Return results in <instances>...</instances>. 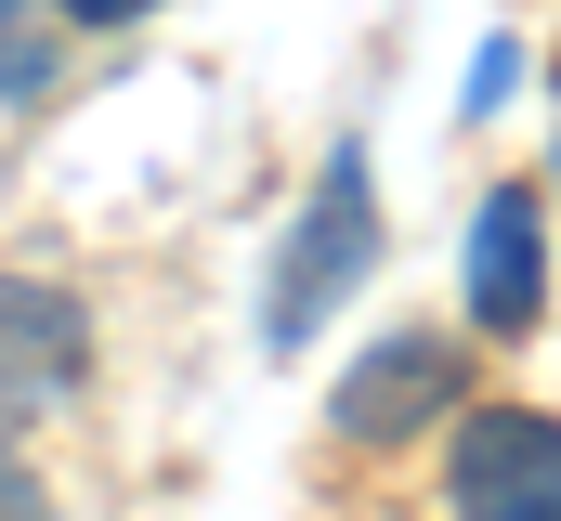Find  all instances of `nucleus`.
Returning a JSON list of instances; mask_svg holds the SVG:
<instances>
[{"instance_id":"nucleus-1","label":"nucleus","mask_w":561,"mask_h":521,"mask_svg":"<svg viewBox=\"0 0 561 521\" xmlns=\"http://www.w3.org/2000/svg\"><path fill=\"white\" fill-rule=\"evenodd\" d=\"M457 521H561V417L549 404H470L444 443Z\"/></svg>"},{"instance_id":"nucleus-2","label":"nucleus","mask_w":561,"mask_h":521,"mask_svg":"<svg viewBox=\"0 0 561 521\" xmlns=\"http://www.w3.org/2000/svg\"><path fill=\"white\" fill-rule=\"evenodd\" d=\"M79 379H92V313H79V287L0 274V430L79 404Z\"/></svg>"},{"instance_id":"nucleus-3","label":"nucleus","mask_w":561,"mask_h":521,"mask_svg":"<svg viewBox=\"0 0 561 521\" xmlns=\"http://www.w3.org/2000/svg\"><path fill=\"white\" fill-rule=\"evenodd\" d=\"M444 404H457V352L431 326H392L366 366H340V404L327 417H340V443H419Z\"/></svg>"},{"instance_id":"nucleus-4","label":"nucleus","mask_w":561,"mask_h":521,"mask_svg":"<svg viewBox=\"0 0 561 521\" xmlns=\"http://www.w3.org/2000/svg\"><path fill=\"white\" fill-rule=\"evenodd\" d=\"M549 313V209L510 183V196H483V222H470V326L483 339H523Z\"/></svg>"},{"instance_id":"nucleus-5","label":"nucleus","mask_w":561,"mask_h":521,"mask_svg":"<svg viewBox=\"0 0 561 521\" xmlns=\"http://www.w3.org/2000/svg\"><path fill=\"white\" fill-rule=\"evenodd\" d=\"M366 274V170H353V143H340V170L313 183V222L287 235V287H275V339H300L313 313H327V287H353Z\"/></svg>"},{"instance_id":"nucleus-6","label":"nucleus","mask_w":561,"mask_h":521,"mask_svg":"<svg viewBox=\"0 0 561 521\" xmlns=\"http://www.w3.org/2000/svg\"><path fill=\"white\" fill-rule=\"evenodd\" d=\"M53 79V39H0V92H39Z\"/></svg>"},{"instance_id":"nucleus-7","label":"nucleus","mask_w":561,"mask_h":521,"mask_svg":"<svg viewBox=\"0 0 561 521\" xmlns=\"http://www.w3.org/2000/svg\"><path fill=\"white\" fill-rule=\"evenodd\" d=\"M0 521H39V470H26L13 443H0Z\"/></svg>"},{"instance_id":"nucleus-8","label":"nucleus","mask_w":561,"mask_h":521,"mask_svg":"<svg viewBox=\"0 0 561 521\" xmlns=\"http://www.w3.org/2000/svg\"><path fill=\"white\" fill-rule=\"evenodd\" d=\"M66 13H79V26H118V13H144V0H66Z\"/></svg>"},{"instance_id":"nucleus-9","label":"nucleus","mask_w":561,"mask_h":521,"mask_svg":"<svg viewBox=\"0 0 561 521\" xmlns=\"http://www.w3.org/2000/svg\"><path fill=\"white\" fill-rule=\"evenodd\" d=\"M0 13H13V0H0Z\"/></svg>"}]
</instances>
